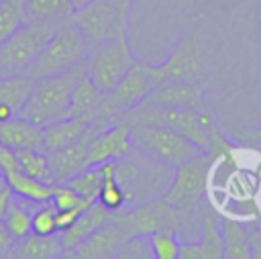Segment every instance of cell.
I'll return each mask as SVG.
<instances>
[{
	"instance_id": "obj_1",
	"label": "cell",
	"mask_w": 261,
	"mask_h": 259,
	"mask_svg": "<svg viewBox=\"0 0 261 259\" xmlns=\"http://www.w3.org/2000/svg\"><path fill=\"white\" fill-rule=\"evenodd\" d=\"M82 73L84 65L69 69L65 73L37 77L31 96L24 108L20 110V116L33 120L39 126H47L51 122L67 118L71 108V94Z\"/></svg>"
},
{
	"instance_id": "obj_2",
	"label": "cell",
	"mask_w": 261,
	"mask_h": 259,
	"mask_svg": "<svg viewBox=\"0 0 261 259\" xmlns=\"http://www.w3.org/2000/svg\"><path fill=\"white\" fill-rule=\"evenodd\" d=\"M124 122L133 124H161L179 131L190 141L200 145L204 151L210 145V137L218 128L208 110L194 108H177V106H155V104H139L130 112L122 116Z\"/></svg>"
},
{
	"instance_id": "obj_3",
	"label": "cell",
	"mask_w": 261,
	"mask_h": 259,
	"mask_svg": "<svg viewBox=\"0 0 261 259\" xmlns=\"http://www.w3.org/2000/svg\"><path fill=\"white\" fill-rule=\"evenodd\" d=\"M90 49L92 47L86 41V37L77 31L71 18H67L59 24L55 35L49 39V43L43 47L39 57L27 69V75L37 80V77L57 75V73H65L69 69L82 67Z\"/></svg>"
},
{
	"instance_id": "obj_4",
	"label": "cell",
	"mask_w": 261,
	"mask_h": 259,
	"mask_svg": "<svg viewBox=\"0 0 261 259\" xmlns=\"http://www.w3.org/2000/svg\"><path fill=\"white\" fill-rule=\"evenodd\" d=\"M63 20H27L0 43V77L22 75Z\"/></svg>"
},
{
	"instance_id": "obj_5",
	"label": "cell",
	"mask_w": 261,
	"mask_h": 259,
	"mask_svg": "<svg viewBox=\"0 0 261 259\" xmlns=\"http://www.w3.org/2000/svg\"><path fill=\"white\" fill-rule=\"evenodd\" d=\"M133 145L149 159L177 167L188 159L196 157L204 149L190 141L175 128L161 126V124H133Z\"/></svg>"
},
{
	"instance_id": "obj_6",
	"label": "cell",
	"mask_w": 261,
	"mask_h": 259,
	"mask_svg": "<svg viewBox=\"0 0 261 259\" xmlns=\"http://www.w3.org/2000/svg\"><path fill=\"white\" fill-rule=\"evenodd\" d=\"M135 65L128 37L118 35L90 49L84 61V73L102 90L110 92Z\"/></svg>"
},
{
	"instance_id": "obj_7",
	"label": "cell",
	"mask_w": 261,
	"mask_h": 259,
	"mask_svg": "<svg viewBox=\"0 0 261 259\" xmlns=\"http://www.w3.org/2000/svg\"><path fill=\"white\" fill-rule=\"evenodd\" d=\"M192 214L194 212L179 210L161 198V200H151L135 206L126 204L124 208L116 210L112 218L124 224L130 235H137V232L151 235L153 230H159V228H171L175 232L188 230V222L192 220Z\"/></svg>"
},
{
	"instance_id": "obj_8",
	"label": "cell",
	"mask_w": 261,
	"mask_h": 259,
	"mask_svg": "<svg viewBox=\"0 0 261 259\" xmlns=\"http://www.w3.org/2000/svg\"><path fill=\"white\" fill-rule=\"evenodd\" d=\"M155 86L163 82H196L204 69V47L194 35H184L161 63H143Z\"/></svg>"
},
{
	"instance_id": "obj_9",
	"label": "cell",
	"mask_w": 261,
	"mask_h": 259,
	"mask_svg": "<svg viewBox=\"0 0 261 259\" xmlns=\"http://www.w3.org/2000/svg\"><path fill=\"white\" fill-rule=\"evenodd\" d=\"M212 163H214V157L208 151H202L196 157L188 159L186 163L177 165L173 179L163 194V200L179 210L194 212L206 192Z\"/></svg>"
},
{
	"instance_id": "obj_10",
	"label": "cell",
	"mask_w": 261,
	"mask_h": 259,
	"mask_svg": "<svg viewBox=\"0 0 261 259\" xmlns=\"http://www.w3.org/2000/svg\"><path fill=\"white\" fill-rule=\"evenodd\" d=\"M71 22L86 37L90 47H96L118 35H126L128 14H124L114 0H96L71 14Z\"/></svg>"
},
{
	"instance_id": "obj_11",
	"label": "cell",
	"mask_w": 261,
	"mask_h": 259,
	"mask_svg": "<svg viewBox=\"0 0 261 259\" xmlns=\"http://www.w3.org/2000/svg\"><path fill=\"white\" fill-rule=\"evenodd\" d=\"M155 88L153 80L149 77L145 65L135 61V65L126 71V75L104 96V118L108 120H122L126 112L137 108L149 92Z\"/></svg>"
},
{
	"instance_id": "obj_12",
	"label": "cell",
	"mask_w": 261,
	"mask_h": 259,
	"mask_svg": "<svg viewBox=\"0 0 261 259\" xmlns=\"http://www.w3.org/2000/svg\"><path fill=\"white\" fill-rule=\"evenodd\" d=\"M196 214L200 216V239L181 243L179 259H220L224 257L220 216L206 202L196 210Z\"/></svg>"
},
{
	"instance_id": "obj_13",
	"label": "cell",
	"mask_w": 261,
	"mask_h": 259,
	"mask_svg": "<svg viewBox=\"0 0 261 259\" xmlns=\"http://www.w3.org/2000/svg\"><path fill=\"white\" fill-rule=\"evenodd\" d=\"M128 237H130L128 228L112 218L110 222L102 224L92 235H88L82 243H77L63 257H75V259H108V257H114L116 255L118 247Z\"/></svg>"
},
{
	"instance_id": "obj_14",
	"label": "cell",
	"mask_w": 261,
	"mask_h": 259,
	"mask_svg": "<svg viewBox=\"0 0 261 259\" xmlns=\"http://www.w3.org/2000/svg\"><path fill=\"white\" fill-rule=\"evenodd\" d=\"M133 128L124 120H116L110 126L94 133L90 141V165L128 157L133 149Z\"/></svg>"
},
{
	"instance_id": "obj_15",
	"label": "cell",
	"mask_w": 261,
	"mask_h": 259,
	"mask_svg": "<svg viewBox=\"0 0 261 259\" xmlns=\"http://www.w3.org/2000/svg\"><path fill=\"white\" fill-rule=\"evenodd\" d=\"M141 104L206 110L204 94L196 82H163V84L155 86Z\"/></svg>"
},
{
	"instance_id": "obj_16",
	"label": "cell",
	"mask_w": 261,
	"mask_h": 259,
	"mask_svg": "<svg viewBox=\"0 0 261 259\" xmlns=\"http://www.w3.org/2000/svg\"><path fill=\"white\" fill-rule=\"evenodd\" d=\"M104 96H106V92H102L86 73H82L80 80L75 82V88L71 94L69 116L84 118L88 122L108 120V118H104Z\"/></svg>"
},
{
	"instance_id": "obj_17",
	"label": "cell",
	"mask_w": 261,
	"mask_h": 259,
	"mask_svg": "<svg viewBox=\"0 0 261 259\" xmlns=\"http://www.w3.org/2000/svg\"><path fill=\"white\" fill-rule=\"evenodd\" d=\"M0 145L10 147L14 151L16 149H43V126L16 114L0 122Z\"/></svg>"
},
{
	"instance_id": "obj_18",
	"label": "cell",
	"mask_w": 261,
	"mask_h": 259,
	"mask_svg": "<svg viewBox=\"0 0 261 259\" xmlns=\"http://www.w3.org/2000/svg\"><path fill=\"white\" fill-rule=\"evenodd\" d=\"M112 216H114V212L108 210L106 206H102V204L96 200L90 208H86V210L82 212V216L75 220V224H73L71 228H67L65 232H61L63 255L69 253L77 243H82V241H84L88 235H92L96 228H100L102 224L110 222Z\"/></svg>"
},
{
	"instance_id": "obj_19",
	"label": "cell",
	"mask_w": 261,
	"mask_h": 259,
	"mask_svg": "<svg viewBox=\"0 0 261 259\" xmlns=\"http://www.w3.org/2000/svg\"><path fill=\"white\" fill-rule=\"evenodd\" d=\"M12 257H18V259H55V257H63L61 232H55V235L31 232L24 239L14 243Z\"/></svg>"
},
{
	"instance_id": "obj_20",
	"label": "cell",
	"mask_w": 261,
	"mask_h": 259,
	"mask_svg": "<svg viewBox=\"0 0 261 259\" xmlns=\"http://www.w3.org/2000/svg\"><path fill=\"white\" fill-rule=\"evenodd\" d=\"M90 124L92 122H88L84 118L67 116L63 120L43 126V149L49 153V151H55V149H61V147H67V145L80 141L90 131Z\"/></svg>"
},
{
	"instance_id": "obj_21",
	"label": "cell",
	"mask_w": 261,
	"mask_h": 259,
	"mask_svg": "<svg viewBox=\"0 0 261 259\" xmlns=\"http://www.w3.org/2000/svg\"><path fill=\"white\" fill-rule=\"evenodd\" d=\"M4 177L16 198H24V200H33V202H49L53 196V190H55V184L41 182L33 175L24 173L20 167L4 173Z\"/></svg>"
},
{
	"instance_id": "obj_22",
	"label": "cell",
	"mask_w": 261,
	"mask_h": 259,
	"mask_svg": "<svg viewBox=\"0 0 261 259\" xmlns=\"http://www.w3.org/2000/svg\"><path fill=\"white\" fill-rule=\"evenodd\" d=\"M222 239H224V257L228 259H251L253 245L249 228L234 218H220Z\"/></svg>"
},
{
	"instance_id": "obj_23",
	"label": "cell",
	"mask_w": 261,
	"mask_h": 259,
	"mask_svg": "<svg viewBox=\"0 0 261 259\" xmlns=\"http://www.w3.org/2000/svg\"><path fill=\"white\" fill-rule=\"evenodd\" d=\"M39 204H43V202H33V200L16 198V196L12 198V202L6 210V216H4V224L16 241H20L33 232V212Z\"/></svg>"
},
{
	"instance_id": "obj_24",
	"label": "cell",
	"mask_w": 261,
	"mask_h": 259,
	"mask_svg": "<svg viewBox=\"0 0 261 259\" xmlns=\"http://www.w3.org/2000/svg\"><path fill=\"white\" fill-rule=\"evenodd\" d=\"M102 169H104V182H102V188H100L96 200L102 206H106L108 210L116 212V210H120V208H124L128 204V194H126L124 186L116 177V159L104 161Z\"/></svg>"
},
{
	"instance_id": "obj_25",
	"label": "cell",
	"mask_w": 261,
	"mask_h": 259,
	"mask_svg": "<svg viewBox=\"0 0 261 259\" xmlns=\"http://www.w3.org/2000/svg\"><path fill=\"white\" fill-rule=\"evenodd\" d=\"M35 86V77L22 73V75H12V77H0V104H8L20 114L24 108L31 90Z\"/></svg>"
},
{
	"instance_id": "obj_26",
	"label": "cell",
	"mask_w": 261,
	"mask_h": 259,
	"mask_svg": "<svg viewBox=\"0 0 261 259\" xmlns=\"http://www.w3.org/2000/svg\"><path fill=\"white\" fill-rule=\"evenodd\" d=\"M73 12L71 0H24L27 20H67Z\"/></svg>"
},
{
	"instance_id": "obj_27",
	"label": "cell",
	"mask_w": 261,
	"mask_h": 259,
	"mask_svg": "<svg viewBox=\"0 0 261 259\" xmlns=\"http://www.w3.org/2000/svg\"><path fill=\"white\" fill-rule=\"evenodd\" d=\"M16 159L20 163V169L41 182L55 184L53 173H51V163H49V153L43 149H16Z\"/></svg>"
},
{
	"instance_id": "obj_28",
	"label": "cell",
	"mask_w": 261,
	"mask_h": 259,
	"mask_svg": "<svg viewBox=\"0 0 261 259\" xmlns=\"http://www.w3.org/2000/svg\"><path fill=\"white\" fill-rule=\"evenodd\" d=\"M102 182H104V169H102V163H96V165H88L84 171H80L65 184L69 188H73L82 198L96 200L98 192L102 188Z\"/></svg>"
},
{
	"instance_id": "obj_29",
	"label": "cell",
	"mask_w": 261,
	"mask_h": 259,
	"mask_svg": "<svg viewBox=\"0 0 261 259\" xmlns=\"http://www.w3.org/2000/svg\"><path fill=\"white\" fill-rule=\"evenodd\" d=\"M27 22L24 0H0V43Z\"/></svg>"
},
{
	"instance_id": "obj_30",
	"label": "cell",
	"mask_w": 261,
	"mask_h": 259,
	"mask_svg": "<svg viewBox=\"0 0 261 259\" xmlns=\"http://www.w3.org/2000/svg\"><path fill=\"white\" fill-rule=\"evenodd\" d=\"M153 257L155 259H179L181 243L177 239V232L171 228H159L149 235Z\"/></svg>"
},
{
	"instance_id": "obj_31",
	"label": "cell",
	"mask_w": 261,
	"mask_h": 259,
	"mask_svg": "<svg viewBox=\"0 0 261 259\" xmlns=\"http://www.w3.org/2000/svg\"><path fill=\"white\" fill-rule=\"evenodd\" d=\"M114 257L116 259H151L153 257V249H151L149 235H145V232L130 235L118 247V251H116Z\"/></svg>"
},
{
	"instance_id": "obj_32",
	"label": "cell",
	"mask_w": 261,
	"mask_h": 259,
	"mask_svg": "<svg viewBox=\"0 0 261 259\" xmlns=\"http://www.w3.org/2000/svg\"><path fill=\"white\" fill-rule=\"evenodd\" d=\"M55 212H57V208L51 200L39 204L33 212V232H37V235H55V232H59Z\"/></svg>"
},
{
	"instance_id": "obj_33",
	"label": "cell",
	"mask_w": 261,
	"mask_h": 259,
	"mask_svg": "<svg viewBox=\"0 0 261 259\" xmlns=\"http://www.w3.org/2000/svg\"><path fill=\"white\" fill-rule=\"evenodd\" d=\"M88 198H82L73 188H69L67 184H55V190H53V196H51V202L55 204L57 210H65V208H73L82 202H86Z\"/></svg>"
},
{
	"instance_id": "obj_34",
	"label": "cell",
	"mask_w": 261,
	"mask_h": 259,
	"mask_svg": "<svg viewBox=\"0 0 261 259\" xmlns=\"http://www.w3.org/2000/svg\"><path fill=\"white\" fill-rule=\"evenodd\" d=\"M96 200H86V202H82V204H77V206H73V208H65V210H57L55 212V220H57V230L59 232H65L67 228H71L73 224H75V220L82 216V212L86 210V208H90L92 204H94Z\"/></svg>"
},
{
	"instance_id": "obj_35",
	"label": "cell",
	"mask_w": 261,
	"mask_h": 259,
	"mask_svg": "<svg viewBox=\"0 0 261 259\" xmlns=\"http://www.w3.org/2000/svg\"><path fill=\"white\" fill-rule=\"evenodd\" d=\"M16 239L10 235V230L6 228L4 220H0V259L12 257V249H14Z\"/></svg>"
},
{
	"instance_id": "obj_36",
	"label": "cell",
	"mask_w": 261,
	"mask_h": 259,
	"mask_svg": "<svg viewBox=\"0 0 261 259\" xmlns=\"http://www.w3.org/2000/svg\"><path fill=\"white\" fill-rule=\"evenodd\" d=\"M12 198H14V194H12V190H10L8 182H6V184L0 188V220H4L6 210H8L10 202H12Z\"/></svg>"
},
{
	"instance_id": "obj_37",
	"label": "cell",
	"mask_w": 261,
	"mask_h": 259,
	"mask_svg": "<svg viewBox=\"0 0 261 259\" xmlns=\"http://www.w3.org/2000/svg\"><path fill=\"white\" fill-rule=\"evenodd\" d=\"M92 2H96V0H71V4H73V10H80V8H84V6L92 4Z\"/></svg>"
},
{
	"instance_id": "obj_38",
	"label": "cell",
	"mask_w": 261,
	"mask_h": 259,
	"mask_svg": "<svg viewBox=\"0 0 261 259\" xmlns=\"http://www.w3.org/2000/svg\"><path fill=\"white\" fill-rule=\"evenodd\" d=\"M4 184H6V177H4V173H2V171H0V188H2V186H4Z\"/></svg>"
},
{
	"instance_id": "obj_39",
	"label": "cell",
	"mask_w": 261,
	"mask_h": 259,
	"mask_svg": "<svg viewBox=\"0 0 261 259\" xmlns=\"http://www.w3.org/2000/svg\"><path fill=\"white\" fill-rule=\"evenodd\" d=\"M259 228H261V224H259Z\"/></svg>"
}]
</instances>
